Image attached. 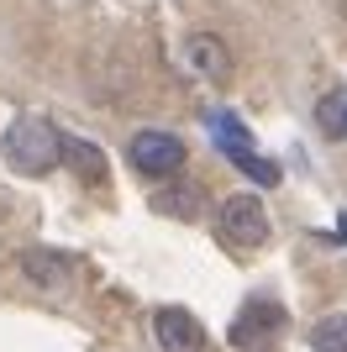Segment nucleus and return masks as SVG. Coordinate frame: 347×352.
<instances>
[{
  "instance_id": "f03ea898",
  "label": "nucleus",
  "mask_w": 347,
  "mask_h": 352,
  "mask_svg": "<svg viewBox=\"0 0 347 352\" xmlns=\"http://www.w3.org/2000/svg\"><path fill=\"white\" fill-rule=\"evenodd\" d=\"M216 232L231 248H263L269 242V210L258 195H227L216 206Z\"/></svg>"
},
{
  "instance_id": "0eeeda50",
  "label": "nucleus",
  "mask_w": 347,
  "mask_h": 352,
  "mask_svg": "<svg viewBox=\"0 0 347 352\" xmlns=\"http://www.w3.org/2000/svg\"><path fill=\"white\" fill-rule=\"evenodd\" d=\"M21 274H27L32 284H43V289H63V284H69V263H63L58 252H43V248L21 252Z\"/></svg>"
},
{
  "instance_id": "1a4fd4ad",
  "label": "nucleus",
  "mask_w": 347,
  "mask_h": 352,
  "mask_svg": "<svg viewBox=\"0 0 347 352\" xmlns=\"http://www.w3.org/2000/svg\"><path fill=\"white\" fill-rule=\"evenodd\" d=\"M200 206H205V195L195 190V184H174V190H158V195H153V210H163V216H179V221L200 216Z\"/></svg>"
},
{
  "instance_id": "f8f14e48",
  "label": "nucleus",
  "mask_w": 347,
  "mask_h": 352,
  "mask_svg": "<svg viewBox=\"0 0 347 352\" xmlns=\"http://www.w3.org/2000/svg\"><path fill=\"white\" fill-rule=\"evenodd\" d=\"M231 163H237V168H242L247 179H258V184H279V168H274V163H269V158H258L253 147H247V153H237V158H231Z\"/></svg>"
},
{
  "instance_id": "6e6552de",
  "label": "nucleus",
  "mask_w": 347,
  "mask_h": 352,
  "mask_svg": "<svg viewBox=\"0 0 347 352\" xmlns=\"http://www.w3.org/2000/svg\"><path fill=\"white\" fill-rule=\"evenodd\" d=\"M316 126L332 137V142H347V85L326 89L316 100Z\"/></svg>"
},
{
  "instance_id": "20e7f679",
  "label": "nucleus",
  "mask_w": 347,
  "mask_h": 352,
  "mask_svg": "<svg viewBox=\"0 0 347 352\" xmlns=\"http://www.w3.org/2000/svg\"><path fill=\"white\" fill-rule=\"evenodd\" d=\"M179 53H185V69L200 74L205 85H227L231 79V53H227V43H221L216 32H189Z\"/></svg>"
},
{
  "instance_id": "9b49d317",
  "label": "nucleus",
  "mask_w": 347,
  "mask_h": 352,
  "mask_svg": "<svg viewBox=\"0 0 347 352\" xmlns=\"http://www.w3.org/2000/svg\"><path fill=\"white\" fill-rule=\"evenodd\" d=\"M63 158H69V163H79V174H85V179H95V184L105 179V153H101V147H90V142H74V137H63Z\"/></svg>"
},
{
  "instance_id": "423d86ee",
  "label": "nucleus",
  "mask_w": 347,
  "mask_h": 352,
  "mask_svg": "<svg viewBox=\"0 0 347 352\" xmlns=\"http://www.w3.org/2000/svg\"><path fill=\"white\" fill-rule=\"evenodd\" d=\"M153 337H158L163 352H205V326L179 305H163L153 316Z\"/></svg>"
},
{
  "instance_id": "7ed1b4c3",
  "label": "nucleus",
  "mask_w": 347,
  "mask_h": 352,
  "mask_svg": "<svg viewBox=\"0 0 347 352\" xmlns=\"http://www.w3.org/2000/svg\"><path fill=\"white\" fill-rule=\"evenodd\" d=\"M127 158H132V168L137 174H147V179H169V174H179L185 168V142L174 132H137L127 142Z\"/></svg>"
},
{
  "instance_id": "39448f33",
  "label": "nucleus",
  "mask_w": 347,
  "mask_h": 352,
  "mask_svg": "<svg viewBox=\"0 0 347 352\" xmlns=\"http://www.w3.org/2000/svg\"><path fill=\"white\" fill-rule=\"evenodd\" d=\"M279 331H284V310H279L274 300H253V305H242V316L231 321V342H237L242 352L274 342Z\"/></svg>"
},
{
  "instance_id": "9d476101",
  "label": "nucleus",
  "mask_w": 347,
  "mask_h": 352,
  "mask_svg": "<svg viewBox=\"0 0 347 352\" xmlns=\"http://www.w3.org/2000/svg\"><path fill=\"white\" fill-rule=\"evenodd\" d=\"M311 352H347V310H332L311 326Z\"/></svg>"
},
{
  "instance_id": "f257e3e1",
  "label": "nucleus",
  "mask_w": 347,
  "mask_h": 352,
  "mask_svg": "<svg viewBox=\"0 0 347 352\" xmlns=\"http://www.w3.org/2000/svg\"><path fill=\"white\" fill-rule=\"evenodd\" d=\"M0 153H6V163L11 168H21V174H53L58 163H63V132H58L48 116H16L11 126H6V137H0Z\"/></svg>"
}]
</instances>
